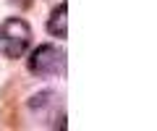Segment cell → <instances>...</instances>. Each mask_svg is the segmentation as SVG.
Returning <instances> with one entry per match:
<instances>
[{"label": "cell", "mask_w": 157, "mask_h": 131, "mask_svg": "<svg viewBox=\"0 0 157 131\" xmlns=\"http://www.w3.org/2000/svg\"><path fill=\"white\" fill-rule=\"evenodd\" d=\"M32 45V29L24 18H6L0 24V52L3 58H21Z\"/></svg>", "instance_id": "obj_1"}, {"label": "cell", "mask_w": 157, "mask_h": 131, "mask_svg": "<svg viewBox=\"0 0 157 131\" xmlns=\"http://www.w3.org/2000/svg\"><path fill=\"white\" fill-rule=\"evenodd\" d=\"M66 68V52L55 45H39L29 55V71L34 76H58Z\"/></svg>", "instance_id": "obj_2"}, {"label": "cell", "mask_w": 157, "mask_h": 131, "mask_svg": "<svg viewBox=\"0 0 157 131\" xmlns=\"http://www.w3.org/2000/svg\"><path fill=\"white\" fill-rule=\"evenodd\" d=\"M47 32L52 37H66L68 34V3L66 0L50 13V18H47Z\"/></svg>", "instance_id": "obj_3"}, {"label": "cell", "mask_w": 157, "mask_h": 131, "mask_svg": "<svg viewBox=\"0 0 157 131\" xmlns=\"http://www.w3.org/2000/svg\"><path fill=\"white\" fill-rule=\"evenodd\" d=\"M11 6H16V8H29L32 6V0H8Z\"/></svg>", "instance_id": "obj_4"}]
</instances>
